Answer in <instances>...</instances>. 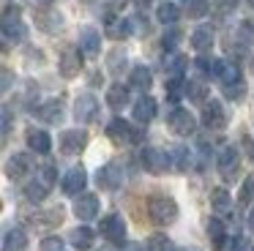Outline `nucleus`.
<instances>
[{"label":"nucleus","mask_w":254,"mask_h":251,"mask_svg":"<svg viewBox=\"0 0 254 251\" xmlns=\"http://www.w3.org/2000/svg\"><path fill=\"white\" fill-rule=\"evenodd\" d=\"M139 167L150 175H164L175 169V164H172V153L161 150V147H142L139 150Z\"/></svg>","instance_id":"2"},{"label":"nucleus","mask_w":254,"mask_h":251,"mask_svg":"<svg viewBox=\"0 0 254 251\" xmlns=\"http://www.w3.org/2000/svg\"><path fill=\"white\" fill-rule=\"evenodd\" d=\"M39 249H41V251H63V240L58 238V235H50V238L41 240Z\"/></svg>","instance_id":"44"},{"label":"nucleus","mask_w":254,"mask_h":251,"mask_svg":"<svg viewBox=\"0 0 254 251\" xmlns=\"http://www.w3.org/2000/svg\"><path fill=\"white\" fill-rule=\"evenodd\" d=\"M36 25H39L44 33H58L61 25H63V16L58 14V11H52V8H39L36 11Z\"/></svg>","instance_id":"23"},{"label":"nucleus","mask_w":254,"mask_h":251,"mask_svg":"<svg viewBox=\"0 0 254 251\" xmlns=\"http://www.w3.org/2000/svg\"><path fill=\"white\" fill-rule=\"evenodd\" d=\"M186 96H189V101H194V104H205V96H208L205 82L202 79H189L186 82Z\"/></svg>","instance_id":"35"},{"label":"nucleus","mask_w":254,"mask_h":251,"mask_svg":"<svg viewBox=\"0 0 254 251\" xmlns=\"http://www.w3.org/2000/svg\"><path fill=\"white\" fill-rule=\"evenodd\" d=\"M39 3H41V5H52L55 0H39Z\"/></svg>","instance_id":"51"},{"label":"nucleus","mask_w":254,"mask_h":251,"mask_svg":"<svg viewBox=\"0 0 254 251\" xmlns=\"http://www.w3.org/2000/svg\"><path fill=\"white\" fill-rule=\"evenodd\" d=\"M208 238H210V243H213V249H219V251L224 249V243L230 240L227 238V224L221 221L219 216H213L208 221Z\"/></svg>","instance_id":"29"},{"label":"nucleus","mask_w":254,"mask_h":251,"mask_svg":"<svg viewBox=\"0 0 254 251\" xmlns=\"http://www.w3.org/2000/svg\"><path fill=\"white\" fill-rule=\"evenodd\" d=\"M167 126H170V131L178 136H191L194 131H197V118H194L186 107H172L170 112H167Z\"/></svg>","instance_id":"5"},{"label":"nucleus","mask_w":254,"mask_h":251,"mask_svg":"<svg viewBox=\"0 0 254 251\" xmlns=\"http://www.w3.org/2000/svg\"><path fill=\"white\" fill-rule=\"evenodd\" d=\"M235 41L241 44V47H246V49L254 47V25H252V22H241V25H238Z\"/></svg>","instance_id":"39"},{"label":"nucleus","mask_w":254,"mask_h":251,"mask_svg":"<svg viewBox=\"0 0 254 251\" xmlns=\"http://www.w3.org/2000/svg\"><path fill=\"white\" fill-rule=\"evenodd\" d=\"M216 169H219V175L224 180H235L238 172H241V150H238V145H221L219 156H216Z\"/></svg>","instance_id":"4"},{"label":"nucleus","mask_w":254,"mask_h":251,"mask_svg":"<svg viewBox=\"0 0 254 251\" xmlns=\"http://www.w3.org/2000/svg\"><path fill=\"white\" fill-rule=\"evenodd\" d=\"M170 153H172V164H175L178 172H189L191 167H197V156H194V150H189L186 145H175Z\"/></svg>","instance_id":"22"},{"label":"nucleus","mask_w":254,"mask_h":251,"mask_svg":"<svg viewBox=\"0 0 254 251\" xmlns=\"http://www.w3.org/2000/svg\"><path fill=\"white\" fill-rule=\"evenodd\" d=\"M131 118H134V123L148 126L150 120L156 118V98L148 96V93H142V96L134 101V107H131Z\"/></svg>","instance_id":"15"},{"label":"nucleus","mask_w":254,"mask_h":251,"mask_svg":"<svg viewBox=\"0 0 254 251\" xmlns=\"http://www.w3.org/2000/svg\"><path fill=\"white\" fill-rule=\"evenodd\" d=\"M30 169H33L30 153H14V156L6 161V178L8 180H19V178H25Z\"/></svg>","instance_id":"18"},{"label":"nucleus","mask_w":254,"mask_h":251,"mask_svg":"<svg viewBox=\"0 0 254 251\" xmlns=\"http://www.w3.org/2000/svg\"><path fill=\"white\" fill-rule=\"evenodd\" d=\"M25 249H28L25 229H19V227L6 229V235H3V251H25Z\"/></svg>","instance_id":"26"},{"label":"nucleus","mask_w":254,"mask_h":251,"mask_svg":"<svg viewBox=\"0 0 254 251\" xmlns=\"http://www.w3.org/2000/svg\"><path fill=\"white\" fill-rule=\"evenodd\" d=\"M252 199H254V175H249V178L241 183V191H238V202H241V205H249Z\"/></svg>","instance_id":"41"},{"label":"nucleus","mask_w":254,"mask_h":251,"mask_svg":"<svg viewBox=\"0 0 254 251\" xmlns=\"http://www.w3.org/2000/svg\"><path fill=\"white\" fill-rule=\"evenodd\" d=\"M148 216L156 227H170L178 218V202L167 194H156L148 199Z\"/></svg>","instance_id":"1"},{"label":"nucleus","mask_w":254,"mask_h":251,"mask_svg":"<svg viewBox=\"0 0 254 251\" xmlns=\"http://www.w3.org/2000/svg\"><path fill=\"white\" fill-rule=\"evenodd\" d=\"M30 221L39 224V227H58V224L63 221V210L61 207H52L50 213H39V216H33Z\"/></svg>","instance_id":"37"},{"label":"nucleus","mask_w":254,"mask_h":251,"mask_svg":"<svg viewBox=\"0 0 254 251\" xmlns=\"http://www.w3.org/2000/svg\"><path fill=\"white\" fill-rule=\"evenodd\" d=\"M181 3H183V5H189V3H191V0H181Z\"/></svg>","instance_id":"52"},{"label":"nucleus","mask_w":254,"mask_h":251,"mask_svg":"<svg viewBox=\"0 0 254 251\" xmlns=\"http://www.w3.org/2000/svg\"><path fill=\"white\" fill-rule=\"evenodd\" d=\"M22 194H25V199H28L30 205H39V202H44V196L50 194V186H47L44 180L36 175L30 183H25V191H22Z\"/></svg>","instance_id":"27"},{"label":"nucleus","mask_w":254,"mask_h":251,"mask_svg":"<svg viewBox=\"0 0 254 251\" xmlns=\"http://www.w3.org/2000/svg\"><path fill=\"white\" fill-rule=\"evenodd\" d=\"M183 11H186L189 19H199V16H205L210 11V3L208 0H191L189 5H183Z\"/></svg>","instance_id":"40"},{"label":"nucleus","mask_w":254,"mask_h":251,"mask_svg":"<svg viewBox=\"0 0 254 251\" xmlns=\"http://www.w3.org/2000/svg\"><path fill=\"white\" fill-rule=\"evenodd\" d=\"M126 52L123 49H112L110 55H107V71L110 74H115V76H121L123 74V68H126Z\"/></svg>","instance_id":"34"},{"label":"nucleus","mask_w":254,"mask_h":251,"mask_svg":"<svg viewBox=\"0 0 254 251\" xmlns=\"http://www.w3.org/2000/svg\"><path fill=\"white\" fill-rule=\"evenodd\" d=\"M82 49L79 47H66L61 55V63H58V68H61V74L66 76V79H74V76L82 71Z\"/></svg>","instance_id":"13"},{"label":"nucleus","mask_w":254,"mask_h":251,"mask_svg":"<svg viewBox=\"0 0 254 251\" xmlns=\"http://www.w3.org/2000/svg\"><path fill=\"white\" fill-rule=\"evenodd\" d=\"M0 90L3 93H8L11 90V82H14V74H11V68H8V65H3V71H0Z\"/></svg>","instance_id":"46"},{"label":"nucleus","mask_w":254,"mask_h":251,"mask_svg":"<svg viewBox=\"0 0 254 251\" xmlns=\"http://www.w3.org/2000/svg\"><path fill=\"white\" fill-rule=\"evenodd\" d=\"M123 180H126V172H123V164H118V161L104 164V167H99V172H96V183L104 191H115Z\"/></svg>","instance_id":"9"},{"label":"nucleus","mask_w":254,"mask_h":251,"mask_svg":"<svg viewBox=\"0 0 254 251\" xmlns=\"http://www.w3.org/2000/svg\"><path fill=\"white\" fill-rule=\"evenodd\" d=\"M150 85H153V74H150L148 65H134L131 76H128V87H131V90H139V93H148Z\"/></svg>","instance_id":"21"},{"label":"nucleus","mask_w":254,"mask_h":251,"mask_svg":"<svg viewBox=\"0 0 254 251\" xmlns=\"http://www.w3.org/2000/svg\"><path fill=\"white\" fill-rule=\"evenodd\" d=\"M202 126L208 131H221L227 126V112H224V107H221V101L210 98V101L202 104Z\"/></svg>","instance_id":"11"},{"label":"nucleus","mask_w":254,"mask_h":251,"mask_svg":"<svg viewBox=\"0 0 254 251\" xmlns=\"http://www.w3.org/2000/svg\"><path fill=\"white\" fill-rule=\"evenodd\" d=\"M104 30L110 38H115V41H121V38H128L134 30H137V25H134V19H128V16H115V11L107 8L104 14Z\"/></svg>","instance_id":"7"},{"label":"nucleus","mask_w":254,"mask_h":251,"mask_svg":"<svg viewBox=\"0 0 254 251\" xmlns=\"http://www.w3.org/2000/svg\"><path fill=\"white\" fill-rule=\"evenodd\" d=\"M221 251H252V246H249V240L243 238V235H232Z\"/></svg>","instance_id":"42"},{"label":"nucleus","mask_w":254,"mask_h":251,"mask_svg":"<svg viewBox=\"0 0 254 251\" xmlns=\"http://www.w3.org/2000/svg\"><path fill=\"white\" fill-rule=\"evenodd\" d=\"M85 186H88V172H85L82 164L71 167L66 175H63V180H61L63 194H68V196H79V194H85Z\"/></svg>","instance_id":"10"},{"label":"nucleus","mask_w":254,"mask_h":251,"mask_svg":"<svg viewBox=\"0 0 254 251\" xmlns=\"http://www.w3.org/2000/svg\"><path fill=\"white\" fill-rule=\"evenodd\" d=\"M137 3V8H139V14H145V11L150 8V0H134Z\"/></svg>","instance_id":"49"},{"label":"nucleus","mask_w":254,"mask_h":251,"mask_svg":"<svg viewBox=\"0 0 254 251\" xmlns=\"http://www.w3.org/2000/svg\"><path fill=\"white\" fill-rule=\"evenodd\" d=\"M79 49L88 58H99L101 55V33L96 27H79Z\"/></svg>","instance_id":"19"},{"label":"nucleus","mask_w":254,"mask_h":251,"mask_svg":"<svg viewBox=\"0 0 254 251\" xmlns=\"http://www.w3.org/2000/svg\"><path fill=\"white\" fill-rule=\"evenodd\" d=\"M93 229L90 227H77V229H71V235H68V240H71V246L74 249H79V251H85V249H90L93 246Z\"/></svg>","instance_id":"31"},{"label":"nucleus","mask_w":254,"mask_h":251,"mask_svg":"<svg viewBox=\"0 0 254 251\" xmlns=\"http://www.w3.org/2000/svg\"><path fill=\"white\" fill-rule=\"evenodd\" d=\"M145 251H175V246H172V240L167 238V235L156 232L145 240Z\"/></svg>","instance_id":"36"},{"label":"nucleus","mask_w":254,"mask_h":251,"mask_svg":"<svg viewBox=\"0 0 254 251\" xmlns=\"http://www.w3.org/2000/svg\"><path fill=\"white\" fill-rule=\"evenodd\" d=\"M107 136H110L115 145H137V142L145 139V131L137 128V126H131L123 118H112L110 123H107Z\"/></svg>","instance_id":"3"},{"label":"nucleus","mask_w":254,"mask_h":251,"mask_svg":"<svg viewBox=\"0 0 254 251\" xmlns=\"http://www.w3.org/2000/svg\"><path fill=\"white\" fill-rule=\"evenodd\" d=\"M246 224H249V229H252V232H254V207H252V210H249V216H246Z\"/></svg>","instance_id":"50"},{"label":"nucleus","mask_w":254,"mask_h":251,"mask_svg":"<svg viewBox=\"0 0 254 251\" xmlns=\"http://www.w3.org/2000/svg\"><path fill=\"white\" fill-rule=\"evenodd\" d=\"M39 178L44 180V183L50 186V188H52V186L58 183V167H55V164H52V161H47L44 167L39 169Z\"/></svg>","instance_id":"43"},{"label":"nucleus","mask_w":254,"mask_h":251,"mask_svg":"<svg viewBox=\"0 0 254 251\" xmlns=\"http://www.w3.org/2000/svg\"><path fill=\"white\" fill-rule=\"evenodd\" d=\"M191 47H194V52L208 55V52H210V47H213V30H210L208 25L197 27V30L191 33Z\"/></svg>","instance_id":"28"},{"label":"nucleus","mask_w":254,"mask_h":251,"mask_svg":"<svg viewBox=\"0 0 254 251\" xmlns=\"http://www.w3.org/2000/svg\"><path fill=\"white\" fill-rule=\"evenodd\" d=\"M181 38H183V33L178 30L175 25H172V27H167V30H164V36H161V49H164L167 55H170V52H175V49H178V44H181Z\"/></svg>","instance_id":"38"},{"label":"nucleus","mask_w":254,"mask_h":251,"mask_svg":"<svg viewBox=\"0 0 254 251\" xmlns=\"http://www.w3.org/2000/svg\"><path fill=\"white\" fill-rule=\"evenodd\" d=\"M33 112H36V118H39V120L55 126V123H61V120H63V101H61V98H52V101H44L41 107H36Z\"/></svg>","instance_id":"20"},{"label":"nucleus","mask_w":254,"mask_h":251,"mask_svg":"<svg viewBox=\"0 0 254 251\" xmlns=\"http://www.w3.org/2000/svg\"><path fill=\"white\" fill-rule=\"evenodd\" d=\"M123 3H128V0H107V8H110V11H115V8H121Z\"/></svg>","instance_id":"47"},{"label":"nucleus","mask_w":254,"mask_h":251,"mask_svg":"<svg viewBox=\"0 0 254 251\" xmlns=\"http://www.w3.org/2000/svg\"><path fill=\"white\" fill-rule=\"evenodd\" d=\"M210 205L219 216H227V213H232V196L224 188H213L210 191Z\"/></svg>","instance_id":"32"},{"label":"nucleus","mask_w":254,"mask_h":251,"mask_svg":"<svg viewBox=\"0 0 254 251\" xmlns=\"http://www.w3.org/2000/svg\"><path fill=\"white\" fill-rule=\"evenodd\" d=\"M11 107L8 104H3V142L8 139V134H11Z\"/></svg>","instance_id":"45"},{"label":"nucleus","mask_w":254,"mask_h":251,"mask_svg":"<svg viewBox=\"0 0 254 251\" xmlns=\"http://www.w3.org/2000/svg\"><path fill=\"white\" fill-rule=\"evenodd\" d=\"M74 216L79 218V221H90V218L99 216V196L96 194H79L77 199H74Z\"/></svg>","instance_id":"17"},{"label":"nucleus","mask_w":254,"mask_h":251,"mask_svg":"<svg viewBox=\"0 0 254 251\" xmlns=\"http://www.w3.org/2000/svg\"><path fill=\"white\" fill-rule=\"evenodd\" d=\"M156 19H159L164 27H172L178 19H181V5L172 3V0H164V3H159V5H156Z\"/></svg>","instance_id":"25"},{"label":"nucleus","mask_w":254,"mask_h":251,"mask_svg":"<svg viewBox=\"0 0 254 251\" xmlns=\"http://www.w3.org/2000/svg\"><path fill=\"white\" fill-rule=\"evenodd\" d=\"M28 147H30L33 153H39V156H47V153L52 150L50 134H47L44 128H30V131H28Z\"/></svg>","instance_id":"24"},{"label":"nucleus","mask_w":254,"mask_h":251,"mask_svg":"<svg viewBox=\"0 0 254 251\" xmlns=\"http://www.w3.org/2000/svg\"><path fill=\"white\" fill-rule=\"evenodd\" d=\"M123 251H145V246H139V243H126V246H121Z\"/></svg>","instance_id":"48"},{"label":"nucleus","mask_w":254,"mask_h":251,"mask_svg":"<svg viewBox=\"0 0 254 251\" xmlns=\"http://www.w3.org/2000/svg\"><path fill=\"white\" fill-rule=\"evenodd\" d=\"M210 153H213L210 142L205 139V136H197V145H194V156H197V169H205V167L210 164Z\"/></svg>","instance_id":"33"},{"label":"nucleus","mask_w":254,"mask_h":251,"mask_svg":"<svg viewBox=\"0 0 254 251\" xmlns=\"http://www.w3.org/2000/svg\"><path fill=\"white\" fill-rule=\"evenodd\" d=\"M58 147L66 156H77V153H82L88 147V131L85 128H66L58 136Z\"/></svg>","instance_id":"8"},{"label":"nucleus","mask_w":254,"mask_h":251,"mask_svg":"<svg viewBox=\"0 0 254 251\" xmlns=\"http://www.w3.org/2000/svg\"><path fill=\"white\" fill-rule=\"evenodd\" d=\"M99 232H101V238H104L107 243L126 246V221H123V216H118V213H110V216L101 218Z\"/></svg>","instance_id":"6"},{"label":"nucleus","mask_w":254,"mask_h":251,"mask_svg":"<svg viewBox=\"0 0 254 251\" xmlns=\"http://www.w3.org/2000/svg\"><path fill=\"white\" fill-rule=\"evenodd\" d=\"M74 118L82 126L93 123V120L99 118V101H96V96H90V93L77 96V101H74Z\"/></svg>","instance_id":"12"},{"label":"nucleus","mask_w":254,"mask_h":251,"mask_svg":"<svg viewBox=\"0 0 254 251\" xmlns=\"http://www.w3.org/2000/svg\"><path fill=\"white\" fill-rule=\"evenodd\" d=\"M252 251H254V246H252Z\"/></svg>","instance_id":"53"},{"label":"nucleus","mask_w":254,"mask_h":251,"mask_svg":"<svg viewBox=\"0 0 254 251\" xmlns=\"http://www.w3.org/2000/svg\"><path fill=\"white\" fill-rule=\"evenodd\" d=\"M186 68H189V58H186V55H181V52H170V55H167V60H164V74L167 76H183V74H186Z\"/></svg>","instance_id":"30"},{"label":"nucleus","mask_w":254,"mask_h":251,"mask_svg":"<svg viewBox=\"0 0 254 251\" xmlns=\"http://www.w3.org/2000/svg\"><path fill=\"white\" fill-rule=\"evenodd\" d=\"M25 38H28V27H25V22H19V16L3 19V52H8L11 44H22Z\"/></svg>","instance_id":"14"},{"label":"nucleus","mask_w":254,"mask_h":251,"mask_svg":"<svg viewBox=\"0 0 254 251\" xmlns=\"http://www.w3.org/2000/svg\"><path fill=\"white\" fill-rule=\"evenodd\" d=\"M128 104H131V87L123 85V82H115V85L107 87V107L115 109V112H121V109H126Z\"/></svg>","instance_id":"16"}]
</instances>
